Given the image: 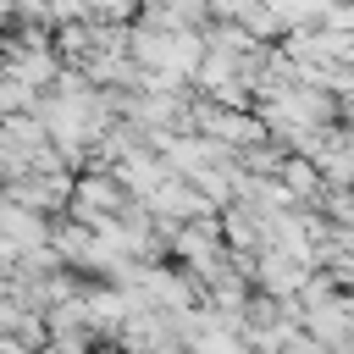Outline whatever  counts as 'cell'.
Wrapping results in <instances>:
<instances>
[{
	"mask_svg": "<svg viewBox=\"0 0 354 354\" xmlns=\"http://www.w3.org/2000/svg\"><path fill=\"white\" fill-rule=\"evenodd\" d=\"M72 194H77V177L72 171H28V177H11L6 183V199L22 205V210H39V216L72 205Z\"/></svg>",
	"mask_w": 354,
	"mask_h": 354,
	"instance_id": "obj_1",
	"label": "cell"
},
{
	"mask_svg": "<svg viewBox=\"0 0 354 354\" xmlns=\"http://www.w3.org/2000/svg\"><path fill=\"white\" fill-rule=\"evenodd\" d=\"M315 205L332 216V227H354V188H321Z\"/></svg>",
	"mask_w": 354,
	"mask_h": 354,
	"instance_id": "obj_2",
	"label": "cell"
}]
</instances>
